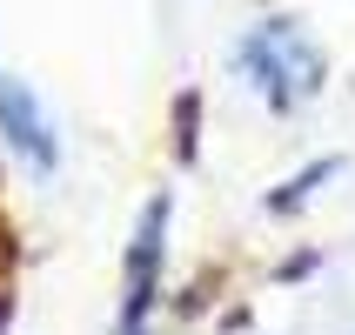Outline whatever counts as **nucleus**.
I'll list each match as a JSON object with an SVG mask.
<instances>
[{"instance_id":"nucleus-1","label":"nucleus","mask_w":355,"mask_h":335,"mask_svg":"<svg viewBox=\"0 0 355 335\" xmlns=\"http://www.w3.org/2000/svg\"><path fill=\"white\" fill-rule=\"evenodd\" d=\"M228 67H235V80L268 114H302V108H315L322 87H329V54H322V40L309 34L295 14L248 20L235 34V47H228Z\"/></svg>"},{"instance_id":"nucleus-2","label":"nucleus","mask_w":355,"mask_h":335,"mask_svg":"<svg viewBox=\"0 0 355 335\" xmlns=\"http://www.w3.org/2000/svg\"><path fill=\"white\" fill-rule=\"evenodd\" d=\"M168 268H175V195L155 188L128 228V248H121V289H114V329L107 335L155 329L168 309Z\"/></svg>"},{"instance_id":"nucleus-3","label":"nucleus","mask_w":355,"mask_h":335,"mask_svg":"<svg viewBox=\"0 0 355 335\" xmlns=\"http://www.w3.org/2000/svg\"><path fill=\"white\" fill-rule=\"evenodd\" d=\"M0 155H14L40 181L60 168V128L47 114V101L34 94V80L7 74V67H0Z\"/></svg>"},{"instance_id":"nucleus-4","label":"nucleus","mask_w":355,"mask_h":335,"mask_svg":"<svg viewBox=\"0 0 355 335\" xmlns=\"http://www.w3.org/2000/svg\"><path fill=\"white\" fill-rule=\"evenodd\" d=\"M342 175V155H315L309 168H295V175H282L268 195H261V215H275V221H295L309 201L322 195V181H336Z\"/></svg>"},{"instance_id":"nucleus-5","label":"nucleus","mask_w":355,"mask_h":335,"mask_svg":"<svg viewBox=\"0 0 355 335\" xmlns=\"http://www.w3.org/2000/svg\"><path fill=\"white\" fill-rule=\"evenodd\" d=\"M148 335H161V329H148Z\"/></svg>"}]
</instances>
